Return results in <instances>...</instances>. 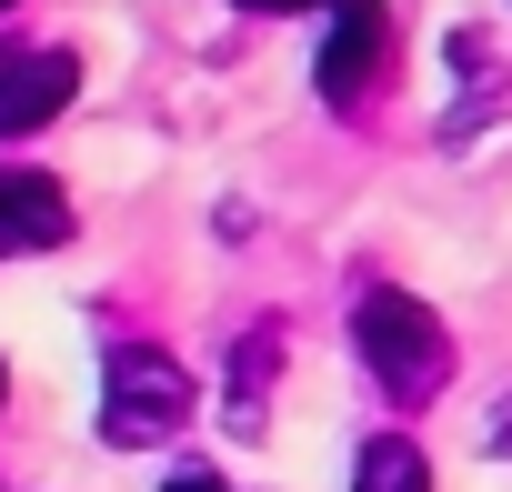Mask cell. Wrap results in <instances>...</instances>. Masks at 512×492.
Returning <instances> with one entry per match:
<instances>
[{"mask_svg":"<svg viewBox=\"0 0 512 492\" xmlns=\"http://www.w3.org/2000/svg\"><path fill=\"white\" fill-rule=\"evenodd\" d=\"M352 352L372 362V382H382L402 412H422V402L452 382V332H442V312L412 302V292H372V302L352 312Z\"/></svg>","mask_w":512,"mask_h":492,"instance_id":"1","label":"cell"},{"mask_svg":"<svg viewBox=\"0 0 512 492\" xmlns=\"http://www.w3.org/2000/svg\"><path fill=\"white\" fill-rule=\"evenodd\" d=\"M181 422H191V372L171 352H151V342H111V362H101V442L141 452V442H171Z\"/></svg>","mask_w":512,"mask_h":492,"instance_id":"2","label":"cell"},{"mask_svg":"<svg viewBox=\"0 0 512 492\" xmlns=\"http://www.w3.org/2000/svg\"><path fill=\"white\" fill-rule=\"evenodd\" d=\"M81 91V51H51V41H0V141H21L41 121H61Z\"/></svg>","mask_w":512,"mask_h":492,"instance_id":"3","label":"cell"},{"mask_svg":"<svg viewBox=\"0 0 512 492\" xmlns=\"http://www.w3.org/2000/svg\"><path fill=\"white\" fill-rule=\"evenodd\" d=\"M382 61H392V21L372 11V0H342V11H332V31H322V61H312L322 101H332V111H352V101L382 81Z\"/></svg>","mask_w":512,"mask_h":492,"instance_id":"4","label":"cell"},{"mask_svg":"<svg viewBox=\"0 0 512 492\" xmlns=\"http://www.w3.org/2000/svg\"><path fill=\"white\" fill-rule=\"evenodd\" d=\"M71 191L51 171H21V161H0V262H21V252H61L71 241Z\"/></svg>","mask_w":512,"mask_h":492,"instance_id":"5","label":"cell"},{"mask_svg":"<svg viewBox=\"0 0 512 492\" xmlns=\"http://www.w3.org/2000/svg\"><path fill=\"white\" fill-rule=\"evenodd\" d=\"M272 372H282V322H251V342L231 352V432H262Z\"/></svg>","mask_w":512,"mask_h":492,"instance_id":"6","label":"cell"},{"mask_svg":"<svg viewBox=\"0 0 512 492\" xmlns=\"http://www.w3.org/2000/svg\"><path fill=\"white\" fill-rule=\"evenodd\" d=\"M352 492H432V462H422V442H402V432H372V442H362V462H352Z\"/></svg>","mask_w":512,"mask_h":492,"instance_id":"7","label":"cell"},{"mask_svg":"<svg viewBox=\"0 0 512 492\" xmlns=\"http://www.w3.org/2000/svg\"><path fill=\"white\" fill-rule=\"evenodd\" d=\"M161 492H231V482H221V472H201V462H171V472H161Z\"/></svg>","mask_w":512,"mask_h":492,"instance_id":"8","label":"cell"},{"mask_svg":"<svg viewBox=\"0 0 512 492\" xmlns=\"http://www.w3.org/2000/svg\"><path fill=\"white\" fill-rule=\"evenodd\" d=\"M231 11H322V0H231ZM342 11V0H332Z\"/></svg>","mask_w":512,"mask_h":492,"instance_id":"9","label":"cell"},{"mask_svg":"<svg viewBox=\"0 0 512 492\" xmlns=\"http://www.w3.org/2000/svg\"><path fill=\"white\" fill-rule=\"evenodd\" d=\"M492 452H512V412H502V442H492Z\"/></svg>","mask_w":512,"mask_h":492,"instance_id":"10","label":"cell"},{"mask_svg":"<svg viewBox=\"0 0 512 492\" xmlns=\"http://www.w3.org/2000/svg\"><path fill=\"white\" fill-rule=\"evenodd\" d=\"M0 392H11V362H0Z\"/></svg>","mask_w":512,"mask_h":492,"instance_id":"11","label":"cell"},{"mask_svg":"<svg viewBox=\"0 0 512 492\" xmlns=\"http://www.w3.org/2000/svg\"><path fill=\"white\" fill-rule=\"evenodd\" d=\"M0 11H11V0H0Z\"/></svg>","mask_w":512,"mask_h":492,"instance_id":"12","label":"cell"}]
</instances>
